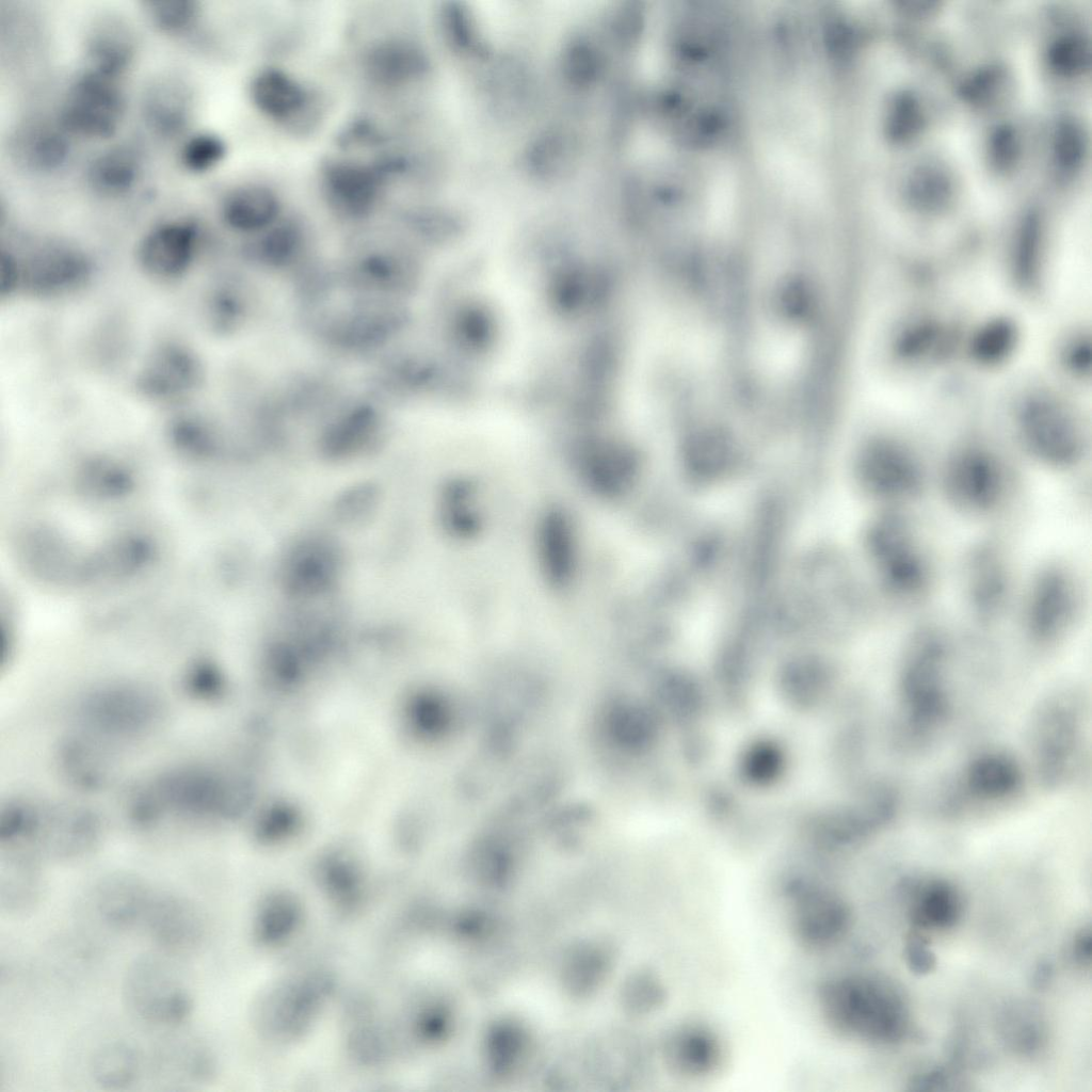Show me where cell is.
Listing matches in <instances>:
<instances>
[{"label":"cell","mask_w":1092,"mask_h":1092,"mask_svg":"<svg viewBox=\"0 0 1092 1092\" xmlns=\"http://www.w3.org/2000/svg\"><path fill=\"white\" fill-rule=\"evenodd\" d=\"M386 406L367 395L342 398L324 416L317 437L320 455L339 462L368 454L384 441L388 421Z\"/></svg>","instance_id":"8fae6325"},{"label":"cell","mask_w":1092,"mask_h":1092,"mask_svg":"<svg viewBox=\"0 0 1092 1092\" xmlns=\"http://www.w3.org/2000/svg\"><path fill=\"white\" fill-rule=\"evenodd\" d=\"M820 1003L825 1019L846 1033L889 1042L904 1031L900 998L887 985L871 979L851 977L826 982Z\"/></svg>","instance_id":"5b68a950"},{"label":"cell","mask_w":1092,"mask_h":1092,"mask_svg":"<svg viewBox=\"0 0 1092 1092\" xmlns=\"http://www.w3.org/2000/svg\"><path fill=\"white\" fill-rule=\"evenodd\" d=\"M139 174L136 154L127 146H115L98 155L90 164L87 178L92 188L107 196L128 192Z\"/></svg>","instance_id":"f546056e"},{"label":"cell","mask_w":1092,"mask_h":1092,"mask_svg":"<svg viewBox=\"0 0 1092 1092\" xmlns=\"http://www.w3.org/2000/svg\"><path fill=\"white\" fill-rule=\"evenodd\" d=\"M143 10L151 23L166 33H179L194 23L198 16V3L189 0H152L143 3Z\"/></svg>","instance_id":"836d02e7"},{"label":"cell","mask_w":1092,"mask_h":1092,"mask_svg":"<svg viewBox=\"0 0 1092 1092\" xmlns=\"http://www.w3.org/2000/svg\"><path fill=\"white\" fill-rule=\"evenodd\" d=\"M133 52L134 42L129 27L117 17H102L94 23L86 37L85 69L118 79L129 66Z\"/></svg>","instance_id":"7402d4cb"},{"label":"cell","mask_w":1092,"mask_h":1092,"mask_svg":"<svg viewBox=\"0 0 1092 1092\" xmlns=\"http://www.w3.org/2000/svg\"><path fill=\"white\" fill-rule=\"evenodd\" d=\"M259 292L242 275H229L219 285L210 302L213 328L222 335H234L255 319L259 311Z\"/></svg>","instance_id":"cb8c5ba5"},{"label":"cell","mask_w":1092,"mask_h":1092,"mask_svg":"<svg viewBox=\"0 0 1092 1092\" xmlns=\"http://www.w3.org/2000/svg\"><path fill=\"white\" fill-rule=\"evenodd\" d=\"M342 290L408 302L422 278L416 251L402 242H368L352 247L336 266Z\"/></svg>","instance_id":"8992f818"},{"label":"cell","mask_w":1092,"mask_h":1092,"mask_svg":"<svg viewBox=\"0 0 1092 1092\" xmlns=\"http://www.w3.org/2000/svg\"><path fill=\"white\" fill-rule=\"evenodd\" d=\"M343 566L340 548L320 535L303 537L286 552L279 572L285 593L299 600H316L338 582Z\"/></svg>","instance_id":"4fadbf2b"},{"label":"cell","mask_w":1092,"mask_h":1092,"mask_svg":"<svg viewBox=\"0 0 1092 1092\" xmlns=\"http://www.w3.org/2000/svg\"><path fill=\"white\" fill-rule=\"evenodd\" d=\"M125 111L117 79L84 69L70 84L60 111L63 130L107 139L115 133Z\"/></svg>","instance_id":"7c38bea8"},{"label":"cell","mask_w":1092,"mask_h":1092,"mask_svg":"<svg viewBox=\"0 0 1092 1092\" xmlns=\"http://www.w3.org/2000/svg\"><path fill=\"white\" fill-rule=\"evenodd\" d=\"M242 256L250 266L289 279L317 259L306 227L294 219H278L254 235Z\"/></svg>","instance_id":"9a60e30c"},{"label":"cell","mask_w":1092,"mask_h":1092,"mask_svg":"<svg viewBox=\"0 0 1092 1092\" xmlns=\"http://www.w3.org/2000/svg\"><path fill=\"white\" fill-rule=\"evenodd\" d=\"M383 171L358 162H328L322 183L330 205L343 218L359 220L376 206L383 184Z\"/></svg>","instance_id":"d6986e66"},{"label":"cell","mask_w":1092,"mask_h":1092,"mask_svg":"<svg viewBox=\"0 0 1092 1092\" xmlns=\"http://www.w3.org/2000/svg\"><path fill=\"white\" fill-rule=\"evenodd\" d=\"M122 999L128 1013L151 1026H177L193 1009L192 996L174 967L162 957L145 953L126 968Z\"/></svg>","instance_id":"9c48e42d"},{"label":"cell","mask_w":1092,"mask_h":1092,"mask_svg":"<svg viewBox=\"0 0 1092 1092\" xmlns=\"http://www.w3.org/2000/svg\"><path fill=\"white\" fill-rule=\"evenodd\" d=\"M1050 978V966L1046 964H1040L1034 975V983L1040 987L1047 983Z\"/></svg>","instance_id":"f35d334b"},{"label":"cell","mask_w":1092,"mask_h":1092,"mask_svg":"<svg viewBox=\"0 0 1092 1092\" xmlns=\"http://www.w3.org/2000/svg\"><path fill=\"white\" fill-rule=\"evenodd\" d=\"M203 373L202 363L189 348L167 342L147 357L136 376V387L154 401H175L197 388Z\"/></svg>","instance_id":"e0dca14e"},{"label":"cell","mask_w":1092,"mask_h":1092,"mask_svg":"<svg viewBox=\"0 0 1092 1092\" xmlns=\"http://www.w3.org/2000/svg\"><path fill=\"white\" fill-rule=\"evenodd\" d=\"M961 911L958 892L945 882H932L918 896L912 918L922 927L949 928L958 921Z\"/></svg>","instance_id":"4dcf8cb0"},{"label":"cell","mask_w":1092,"mask_h":1092,"mask_svg":"<svg viewBox=\"0 0 1092 1092\" xmlns=\"http://www.w3.org/2000/svg\"><path fill=\"white\" fill-rule=\"evenodd\" d=\"M427 59L413 43L404 39H386L370 48L366 55L365 68L368 76L384 85H400L413 81L425 73Z\"/></svg>","instance_id":"484cf974"},{"label":"cell","mask_w":1092,"mask_h":1092,"mask_svg":"<svg viewBox=\"0 0 1092 1092\" xmlns=\"http://www.w3.org/2000/svg\"><path fill=\"white\" fill-rule=\"evenodd\" d=\"M140 1057L130 1044L113 1041L98 1047L89 1063L93 1081L101 1089L118 1091L132 1086L140 1074Z\"/></svg>","instance_id":"f1b7e54d"},{"label":"cell","mask_w":1092,"mask_h":1092,"mask_svg":"<svg viewBox=\"0 0 1092 1092\" xmlns=\"http://www.w3.org/2000/svg\"><path fill=\"white\" fill-rule=\"evenodd\" d=\"M155 892L132 874L103 878L93 892V906L107 926L127 930L141 927Z\"/></svg>","instance_id":"ffe728a7"},{"label":"cell","mask_w":1092,"mask_h":1092,"mask_svg":"<svg viewBox=\"0 0 1092 1092\" xmlns=\"http://www.w3.org/2000/svg\"><path fill=\"white\" fill-rule=\"evenodd\" d=\"M1018 436L1026 453L1050 470L1072 471L1083 460V431L1074 417L1057 404L1037 403L1023 410Z\"/></svg>","instance_id":"30bf717a"},{"label":"cell","mask_w":1092,"mask_h":1092,"mask_svg":"<svg viewBox=\"0 0 1092 1092\" xmlns=\"http://www.w3.org/2000/svg\"><path fill=\"white\" fill-rule=\"evenodd\" d=\"M143 110L148 126L159 135L175 136L187 126L192 112L188 86L173 77H163L148 86Z\"/></svg>","instance_id":"603a6c76"},{"label":"cell","mask_w":1092,"mask_h":1092,"mask_svg":"<svg viewBox=\"0 0 1092 1092\" xmlns=\"http://www.w3.org/2000/svg\"><path fill=\"white\" fill-rule=\"evenodd\" d=\"M865 546L888 605L912 610L929 600L938 579L937 562L912 508L879 509L866 530Z\"/></svg>","instance_id":"6da1fadb"},{"label":"cell","mask_w":1092,"mask_h":1092,"mask_svg":"<svg viewBox=\"0 0 1092 1092\" xmlns=\"http://www.w3.org/2000/svg\"><path fill=\"white\" fill-rule=\"evenodd\" d=\"M280 205L270 189L251 184L230 192L223 200L221 213L232 230L256 235L279 219Z\"/></svg>","instance_id":"d4e9b609"},{"label":"cell","mask_w":1092,"mask_h":1092,"mask_svg":"<svg viewBox=\"0 0 1092 1092\" xmlns=\"http://www.w3.org/2000/svg\"><path fill=\"white\" fill-rule=\"evenodd\" d=\"M199 231L189 221H170L149 230L141 240L136 259L149 276L173 279L192 266L198 250Z\"/></svg>","instance_id":"ac0fdd59"},{"label":"cell","mask_w":1092,"mask_h":1092,"mask_svg":"<svg viewBox=\"0 0 1092 1092\" xmlns=\"http://www.w3.org/2000/svg\"><path fill=\"white\" fill-rule=\"evenodd\" d=\"M225 152L226 146L219 136L212 133H198L183 144L180 161L187 170L202 173L216 165Z\"/></svg>","instance_id":"e575fe53"},{"label":"cell","mask_w":1092,"mask_h":1092,"mask_svg":"<svg viewBox=\"0 0 1092 1092\" xmlns=\"http://www.w3.org/2000/svg\"><path fill=\"white\" fill-rule=\"evenodd\" d=\"M908 964L912 971L925 975L933 970L935 957L928 948L927 943L917 934H912L905 947Z\"/></svg>","instance_id":"8d00e7d4"},{"label":"cell","mask_w":1092,"mask_h":1092,"mask_svg":"<svg viewBox=\"0 0 1092 1092\" xmlns=\"http://www.w3.org/2000/svg\"><path fill=\"white\" fill-rule=\"evenodd\" d=\"M14 258L18 287L39 296L70 292L85 284L92 273L86 255L64 244L44 245L21 260Z\"/></svg>","instance_id":"5bb4252c"},{"label":"cell","mask_w":1092,"mask_h":1092,"mask_svg":"<svg viewBox=\"0 0 1092 1092\" xmlns=\"http://www.w3.org/2000/svg\"><path fill=\"white\" fill-rule=\"evenodd\" d=\"M792 922L798 936L812 946L828 945L846 929L848 910L830 892H793Z\"/></svg>","instance_id":"44dd1931"},{"label":"cell","mask_w":1092,"mask_h":1092,"mask_svg":"<svg viewBox=\"0 0 1092 1092\" xmlns=\"http://www.w3.org/2000/svg\"><path fill=\"white\" fill-rule=\"evenodd\" d=\"M342 292L344 299L340 303L334 304V293L322 304L303 311L309 334L330 351L378 357L410 330L408 302Z\"/></svg>","instance_id":"7a4b0ae2"},{"label":"cell","mask_w":1092,"mask_h":1092,"mask_svg":"<svg viewBox=\"0 0 1092 1092\" xmlns=\"http://www.w3.org/2000/svg\"><path fill=\"white\" fill-rule=\"evenodd\" d=\"M1082 579L1074 566L1056 559L1033 571L1015 601L1023 632L1039 644L1057 641L1082 619Z\"/></svg>","instance_id":"277c9868"},{"label":"cell","mask_w":1092,"mask_h":1092,"mask_svg":"<svg viewBox=\"0 0 1092 1092\" xmlns=\"http://www.w3.org/2000/svg\"><path fill=\"white\" fill-rule=\"evenodd\" d=\"M944 502L964 518L998 521L1008 516L1021 493L1014 467L980 443L953 449L935 476Z\"/></svg>","instance_id":"3957f363"},{"label":"cell","mask_w":1092,"mask_h":1092,"mask_svg":"<svg viewBox=\"0 0 1092 1092\" xmlns=\"http://www.w3.org/2000/svg\"><path fill=\"white\" fill-rule=\"evenodd\" d=\"M857 480L879 509L913 508L926 494L931 473L920 453L895 436L880 437L857 464Z\"/></svg>","instance_id":"52a82bcc"},{"label":"cell","mask_w":1092,"mask_h":1092,"mask_svg":"<svg viewBox=\"0 0 1092 1092\" xmlns=\"http://www.w3.org/2000/svg\"><path fill=\"white\" fill-rule=\"evenodd\" d=\"M960 572L964 605L975 623L993 626L1010 613L1017 594L1003 537L989 534L973 543L963 556Z\"/></svg>","instance_id":"ba28073f"},{"label":"cell","mask_w":1092,"mask_h":1092,"mask_svg":"<svg viewBox=\"0 0 1092 1092\" xmlns=\"http://www.w3.org/2000/svg\"><path fill=\"white\" fill-rule=\"evenodd\" d=\"M1074 956L1080 963H1089L1091 958V935L1089 930L1081 931L1074 943Z\"/></svg>","instance_id":"74e56055"},{"label":"cell","mask_w":1092,"mask_h":1092,"mask_svg":"<svg viewBox=\"0 0 1092 1092\" xmlns=\"http://www.w3.org/2000/svg\"><path fill=\"white\" fill-rule=\"evenodd\" d=\"M12 152L17 161L35 171H52L66 159L68 146L63 133L44 123H30L13 135Z\"/></svg>","instance_id":"83f0119b"},{"label":"cell","mask_w":1092,"mask_h":1092,"mask_svg":"<svg viewBox=\"0 0 1092 1092\" xmlns=\"http://www.w3.org/2000/svg\"><path fill=\"white\" fill-rule=\"evenodd\" d=\"M171 1057L162 1058L176 1075L193 1083H204L211 1079L215 1071L211 1050L200 1041L182 1042L171 1048Z\"/></svg>","instance_id":"1f68e13d"},{"label":"cell","mask_w":1092,"mask_h":1092,"mask_svg":"<svg viewBox=\"0 0 1092 1092\" xmlns=\"http://www.w3.org/2000/svg\"><path fill=\"white\" fill-rule=\"evenodd\" d=\"M376 499V491L371 485H360L340 497L337 512L347 520L364 519L373 511Z\"/></svg>","instance_id":"d590c367"},{"label":"cell","mask_w":1092,"mask_h":1092,"mask_svg":"<svg viewBox=\"0 0 1092 1092\" xmlns=\"http://www.w3.org/2000/svg\"><path fill=\"white\" fill-rule=\"evenodd\" d=\"M672 1057L675 1066L682 1072L705 1074L717 1063L718 1047L708 1035L692 1031L675 1040Z\"/></svg>","instance_id":"d6a6232c"},{"label":"cell","mask_w":1092,"mask_h":1092,"mask_svg":"<svg viewBox=\"0 0 1092 1092\" xmlns=\"http://www.w3.org/2000/svg\"><path fill=\"white\" fill-rule=\"evenodd\" d=\"M250 94L255 107L266 116L276 119H290L308 102L305 89L286 73L269 68L254 77Z\"/></svg>","instance_id":"4316f807"},{"label":"cell","mask_w":1092,"mask_h":1092,"mask_svg":"<svg viewBox=\"0 0 1092 1092\" xmlns=\"http://www.w3.org/2000/svg\"><path fill=\"white\" fill-rule=\"evenodd\" d=\"M141 927L157 946L173 953L199 947L206 933L200 908L186 896L167 892H155Z\"/></svg>","instance_id":"2e32d148"}]
</instances>
